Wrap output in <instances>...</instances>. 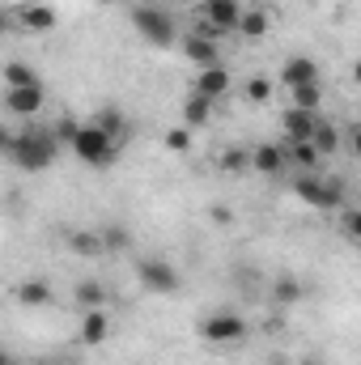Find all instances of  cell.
Returning <instances> with one entry per match:
<instances>
[{
  "label": "cell",
  "instance_id": "obj_31",
  "mask_svg": "<svg viewBox=\"0 0 361 365\" xmlns=\"http://www.w3.org/2000/svg\"><path fill=\"white\" fill-rule=\"evenodd\" d=\"M208 212H213V221H217V225H230V221H234V212H230L225 204H213Z\"/></svg>",
  "mask_w": 361,
  "mask_h": 365
},
{
  "label": "cell",
  "instance_id": "obj_24",
  "mask_svg": "<svg viewBox=\"0 0 361 365\" xmlns=\"http://www.w3.org/2000/svg\"><path fill=\"white\" fill-rule=\"evenodd\" d=\"M289 106L319 115V106H323V86H298V90H289Z\"/></svg>",
  "mask_w": 361,
  "mask_h": 365
},
{
  "label": "cell",
  "instance_id": "obj_7",
  "mask_svg": "<svg viewBox=\"0 0 361 365\" xmlns=\"http://www.w3.org/2000/svg\"><path fill=\"white\" fill-rule=\"evenodd\" d=\"M13 26H17V30H30V34H47V30L60 26V13H56L51 4H43V0L17 4V9H13Z\"/></svg>",
  "mask_w": 361,
  "mask_h": 365
},
{
  "label": "cell",
  "instance_id": "obj_20",
  "mask_svg": "<svg viewBox=\"0 0 361 365\" xmlns=\"http://www.w3.org/2000/svg\"><path fill=\"white\" fill-rule=\"evenodd\" d=\"M0 77H4V86H9V90H26V86H43V77H39V68H30V64H21V60H9Z\"/></svg>",
  "mask_w": 361,
  "mask_h": 365
},
{
  "label": "cell",
  "instance_id": "obj_9",
  "mask_svg": "<svg viewBox=\"0 0 361 365\" xmlns=\"http://www.w3.org/2000/svg\"><path fill=\"white\" fill-rule=\"evenodd\" d=\"M234 86V77H230V68L225 64H208V68H200V77H195V90L200 98H208V102H217V98H225Z\"/></svg>",
  "mask_w": 361,
  "mask_h": 365
},
{
  "label": "cell",
  "instance_id": "obj_34",
  "mask_svg": "<svg viewBox=\"0 0 361 365\" xmlns=\"http://www.w3.org/2000/svg\"><path fill=\"white\" fill-rule=\"evenodd\" d=\"M0 365H13V357H9V353H4V349H0Z\"/></svg>",
  "mask_w": 361,
  "mask_h": 365
},
{
  "label": "cell",
  "instance_id": "obj_35",
  "mask_svg": "<svg viewBox=\"0 0 361 365\" xmlns=\"http://www.w3.org/2000/svg\"><path fill=\"white\" fill-rule=\"evenodd\" d=\"M302 365H319V361H315V357H306V361H302Z\"/></svg>",
  "mask_w": 361,
  "mask_h": 365
},
{
  "label": "cell",
  "instance_id": "obj_15",
  "mask_svg": "<svg viewBox=\"0 0 361 365\" xmlns=\"http://www.w3.org/2000/svg\"><path fill=\"white\" fill-rule=\"evenodd\" d=\"M106 336H111V314L106 310H86L81 314V344L98 349V344H106Z\"/></svg>",
  "mask_w": 361,
  "mask_h": 365
},
{
  "label": "cell",
  "instance_id": "obj_25",
  "mask_svg": "<svg viewBox=\"0 0 361 365\" xmlns=\"http://www.w3.org/2000/svg\"><path fill=\"white\" fill-rule=\"evenodd\" d=\"M217 166H221L225 175H238V170H251V149H243V145H234V149H225V153L217 158Z\"/></svg>",
  "mask_w": 361,
  "mask_h": 365
},
{
  "label": "cell",
  "instance_id": "obj_8",
  "mask_svg": "<svg viewBox=\"0 0 361 365\" xmlns=\"http://www.w3.org/2000/svg\"><path fill=\"white\" fill-rule=\"evenodd\" d=\"M243 9H247L243 0H200V17H204V26H213L217 34H234Z\"/></svg>",
  "mask_w": 361,
  "mask_h": 365
},
{
  "label": "cell",
  "instance_id": "obj_36",
  "mask_svg": "<svg viewBox=\"0 0 361 365\" xmlns=\"http://www.w3.org/2000/svg\"><path fill=\"white\" fill-rule=\"evenodd\" d=\"M56 365H73V361H56Z\"/></svg>",
  "mask_w": 361,
  "mask_h": 365
},
{
  "label": "cell",
  "instance_id": "obj_5",
  "mask_svg": "<svg viewBox=\"0 0 361 365\" xmlns=\"http://www.w3.org/2000/svg\"><path fill=\"white\" fill-rule=\"evenodd\" d=\"M200 340L213 344V349H230V344H243L247 340V319L238 310H213L200 319Z\"/></svg>",
  "mask_w": 361,
  "mask_h": 365
},
{
  "label": "cell",
  "instance_id": "obj_14",
  "mask_svg": "<svg viewBox=\"0 0 361 365\" xmlns=\"http://www.w3.org/2000/svg\"><path fill=\"white\" fill-rule=\"evenodd\" d=\"M310 149H315L319 158H332V153H340V149H345V136H340V128H336V123H327V119H319V123H315V132H310Z\"/></svg>",
  "mask_w": 361,
  "mask_h": 365
},
{
  "label": "cell",
  "instance_id": "obj_4",
  "mask_svg": "<svg viewBox=\"0 0 361 365\" xmlns=\"http://www.w3.org/2000/svg\"><path fill=\"white\" fill-rule=\"evenodd\" d=\"M132 26H136V34H141L149 47H158V51L179 38L175 17H171L166 9H158V4H136V9H132Z\"/></svg>",
  "mask_w": 361,
  "mask_h": 365
},
{
  "label": "cell",
  "instance_id": "obj_13",
  "mask_svg": "<svg viewBox=\"0 0 361 365\" xmlns=\"http://www.w3.org/2000/svg\"><path fill=\"white\" fill-rule=\"evenodd\" d=\"M315 123H319V115H310V110H285L280 115V132H285V140H310V132H315Z\"/></svg>",
  "mask_w": 361,
  "mask_h": 365
},
{
  "label": "cell",
  "instance_id": "obj_32",
  "mask_svg": "<svg viewBox=\"0 0 361 365\" xmlns=\"http://www.w3.org/2000/svg\"><path fill=\"white\" fill-rule=\"evenodd\" d=\"M9 30H17L13 26V9H0V34H9Z\"/></svg>",
  "mask_w": 361,
  "mask_h": 365
},
{
  "label": "cell",
  "instance_id": "obj_1",
  "mask_svg": "<svg viewBox=\"0 0 361 365\" xmlns=\"http://www.w3.org/2000/svg\"><path fill=\"white\" fill-rule=\"evenodd\" d=\"M56 153H60L56 132H47V128H26V132H13V145H9L4 158H9L17 170L39 175V170H47V166L56 162Z\"/></svg>",
  "mask_w": 361,
  "mask_h": 365
},
{
  "label": "cell",
  "instance_id": "obj_23",
  "mask_svg": "<svg viewBox=\"0 0 361 365\" xmlns=\"http://www.w3.org/2000/svg\"><path fill=\"white\" fill-rule=\"evenodd\" d=\"M73 297H77L81 310H102V306H106V289H102V280H77Z\"/></svg>",
  "mask_w": 361,
  "mask_h": 365
},
{
  "label": "cell",
  "instance_id": "obj_18",
  "mask_svg": "<svg viewBox=\"0 0 361 365\" xmlns=\"http://www.w3.org/2000/svg\"><path fill=\"white\" fill-rule=\"evenodd\" d=\"M289 162H285V153H280V145H255L251 149V170H260V175H280Z\"/></svg>",
  "mask_w": 361,
  "mask_h": 365
},
{
  "label": "cell",
  "instance_id": "obj_27",
  "mask_svg": "<svg viewBox=\"0 0 361 365\" xmlns=\"http://www.w3.org/2000/svg\"><path fill=\"white\" fill-rule=\"evenodd\" d=\"M272 293H276V302H285V306H289V302H302V280H298V276H280Z\"/></svg>",
  "mask_w": 361,
  "mask_h": 365
},
{
  "label": "cell",
  "instance_id": "obj_33",
  "mask_svg": "<svg viewBox=\"0 0 361 365\" xmlns=\"http://www.w3.org/2000/svg\"><path fill=\"white\" fill-rule=\"evenodd\" d=\"M9 145H13V132H9V128L0 123V153H9Z\"/></svg>",
  "mask_w": 361,
  "mask_h": 365
},
{
  "label": "cell",
  "instance_id": "obj_29",
  "mask_svg": "<svg viewBox=\"0 0 361 365\" xmlns=\"http://www.w3.org/2000/svg\"><path fill=\"white\" fill-rule=\"evenodd\" d=\"M166 149L171 153H187L191 149V128H171L166 132Z\"/></svg>",
  "mask_w": 361,
  "mask_h": 365
},
{
  "label": "cell",
  "instance_id": "obj_10",
  "mask_svg": "<svg viewBox=\"0 0 361 365\" xmlns=\"http://www.w3.org/2000/svg\"><path fill=\"white\" fill-rule=\"evenodd\" d=\"M280 86L285 90H298V86H319V64L310 56H289L285 68H280Z\"/></svg>",
  "mask_w": 361,
  "mask_h": 365
},
{
  "label": "cell",
  "instance_id": "obj_3",
  "mask_svg": "<svg viewBox=\"0 0 361 365\" xmlns=\"http://www.w3.org/2000/svg\"><path fill=\"white\" fill-rule=\"evenodd\" d=\"M293 195L315 212H340L345 208V179H319V175H293Z\"/></svg>",
  "mask_w": 361,
  "mask_h": 365
},
{
  "label": "cell",
  "instance_id": "obj_26",
  "mask_svg": "<svg viewBox=\"0 0 361 365\" xmlns=\"http://www.w3.org/2000/svg\"><path fill=\"white\" fill-rule=\"evenodd\" d=\"M102 234V251H128L132 247V234L123 230V225H106V230H98Z\"/></svg>",
  "mask_w": 361,
  "mask_h": 365
},
{
  "label": "cell",
  "instance_id": "obj_2",
  "mask_svg": "<svg viewBox=\"0 0 361 365\" xmlns=\"http://www.w3.org/2000/svg\"><path fill=\"white\" fill-rule=\"evenodd\" d=\"M68 149H73V158H77V162H86L90 170H106V166H115V162H119V153H123V149H119V145H115L98 123H81V128H77V136L68 140Z\"/></svg>",
  "mask_w": 361,
  "mask_h": 365
},
{
  "label": "cell",
  "instance_id": "obj_19",
  "mask_svg": "<svg viewBox=\"0 0 361 365\" xmlns=\"http://www.w3.org/2000/svg\"><path fill=\"white\" fill-rule=\"evenodd\" d=\"M68 251L81 255V259H98V255H106L98 230H73V234H68Z\"/></svg>",
  "mask_w": 361,
  "mask_h": 365
},
{
  "label": "cell",
  "instance_id": "obj_30",
  "mask_svg": "<svg viewBox=\"0 0 361 365\" xmlns=\"http://www.w3.org/2000/svg\"><path fill=\"white\" fill-rule=\"evenodd\" d=\"M340 221H345V238H349V242H357V238H361V212H357V208H340Z\"/></svg>",
  "mask_w": 361,
  "mask_h": 365
},
{
  "label": "cell",
  "instance_id": "obj_17",
  "mask_svg": "<svg viewBox=\"0 0 361 365\" xmlns=\"http://www.w3.org/2000/svg\"><path fill=\"white\" fill-rule=\"evenodd\" d=\"M13 302H17V306H47V302H51V284H47L43 276H30V280L13 284Z\"/></svg>",
  "mask_w": 361,
  "mask_h": 365
},
{
  "label": "cell",
  "instance_id": "obj_6",
  "mask_svg": "<svg viewBox=\"0 0 361 365\" xmlns=\"http://www.w3.org/2000/svg\"><path fill=\"white\" fill-rule=\"evenodd\" d=\"M136 280H141L149 293H162V297L179 293V284H183L179 268H175L171 259H158V255H145V259H136Z\"/></svg>",
  "mask_w": 361,
  "mask_h": 365
},
{
  "label": "cell",
  "instance_id": "obj_12",
  "mask_svg": "<svg viewBox=\"0 0 361 365\" xmlns=\"http://www.w3.org/2000/svg\"><path fill=\"white\" fill-rule=\"evenodd\" d=\"M93 123H98V128H102V132H106V136H111V140H115L119 149H123V145L132 140V123L123 119V110H119V106H102Z\"/></svg>",
  "mask_w": 361,
  "mask_h": 365
},
{
  "label": "cell",
  "instance_id": "obj_28",
  "mask_svg": "<svg viewBox=\"0 0 361 365\" xmlns=\"http://www.w3.org/2000/svg\"><path fill=\"white\" fill-rule=\"evenodd\" d=\"M268 98H272V81L268 77H251V81H247V102H260V106H264Z\"/></svg>",
  "mask_w": 361,
  "mask_h": 365
},
{
  "label": "cell",
  "instance_id": "obj_11",
  "mask_svg": "<svg viewBox=\"0 0 361 365\" xmlns=\"http://www.w3.org/2000/svg\"><path fill=\"white\" fill-rule=\"evenodd\" d=\"M43 102H47V93L43 86H26V90H4V110L9 115H39L43 110Z\"/></svg>",
  "mask_w": 361,
  "mask_h": 365
},
{
  "label": "cell",
  "instance_id": "obj_16",
  "mask_svg": "<svg viewBox=\"0 0 361 365\" xmlns=\"http://www.w3.org/2000/svg\"><path fill=\"white\" fill-rule=\"evenodd\" d=\"M183 51H187V60H191V64H200V68H208V64H221V47H217L213 38H204V34H187Z\"/></svg>",
  "mask_w": 361,
  "mask_h": 365
},
{
  "label": "cell",
  "instance_id": "obj_21",
  "mask_svg": "<svg viewBox=\"0 0 361 365\" xmlns=\"http://www.w3.org/2000/svg\"><path fill=\"white\" fill-rule=\"evenodd\" d=\"M208 119H213V102H208V98H200V93H191V98L183 102V128H191V132H195V128H204Z\"/></svg>",
  "mask_w": 361,
  "mask_h": 365
},
{
  "label": "cell",
  "instance_id": "obj_22",
  "mask_svg": "<svg viewBox=\"0 0 361 365\" xmlns=\"http://www.w3.org/2000/svg\"><path fill=\"white\" fill-rule=\"evenodd\" d=\"M268 26H272V17L264 13V9H243V17H238V26H234V30H238L243 38H264V34H268Z\"/></svg>",
  "mask_w": 361,
  "mask_h": 365
}]
</instances>
